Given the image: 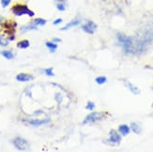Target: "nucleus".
<instances>
[{"label": "nucleus", "instance_id": "29", "mask_svg": "<svg viewBox=\"0 0 153 152\" xmlns=\"http://www.w3.org/2000/svg\"><path fill=\"white\" fill-rule=\"evenodd\" d=\"M152 106H153V103H152Z\"/></svg>", "mask_w": 153, "mask_h": 152}, {"label": "nucleus", "instance_id": "27", "mask_svg": "<svg viewBox=\"0 0 153 152\" xmlns=\"http://www.w3.org/2000/svg\"><path fill=\"white\" fill-rule=\"evenodd\" d=\"M2 22V18L1 17H0V23H1Z\"/></svg>", "mask_w": 153, "mask_h": 152}, {"label": "nucleus", "instance_id": "22", "mask_svg": "<svg viewBox=\"0 0 153 152\" xmlns=\"http://www.w3.org/2000/svg\"><path fill=\"white\" fill-rule=\"evenodd\" d=\"M11 2V0H1V5L3 8H6V7H8Z\"/></svg>", "mask_w": 153, "mask_h": 152}, {"label": "nucleus", "instance_id": "8", "mask_svg": "<svg viewBox=\"0 0 153 152\" xmlns=\"http://www.w3.org/2000/svg\"><path fill=\"white\" fill-rule=\"evenodd\" d=\"M50 121V118H45V119H42V120H39V119H30L28 120V123L32 126H41L42 124H45V123H48Z\"/></svg>", "mask_w": 153, "mask_h": 152}, {"label": "nucleus", "instance_id": "18", "mask_svg": "<svg viewBox=\"0 0 153 152\" xmlns=\"http://www.w3.org/2000/svg\"><path fill=\"white\" fill-rule=\"evenodd\" d=\"M46 46H47V47L51 50V52H55L57 49V45L55 44V43H53V42H46Z\"/></svg>", "mask_w": 153, "mask_h": 152}, {"label": "nucleus", "instance_id": "11", "mask_svg": "<svg viewBox=\"0 0 153 152\" xmlns=\"http://www.w3.org/2000/svg\"><path fill=\"white\" fill-rule=\"evenodd\" d=\"M118 130H119V133H121L122 135H128L130 133V128L127 125H120V126L118 127Z\"/></svg>", "mask_w": 153, "mask_h": 152}, {"label": "nucleus", "instance_id": "14", "mask_svg": "<svg viewBox=\"0 0 153 152\" xmlns=\"http://www.w3.org/2000/svg\"><path fill=\"white\" fill-rule=\"evenodd\" d=\"M32 24H34L35 25H44L46 24V20L42 19V18H37L33 21Z\"/></svg>", "mask_w": 153, "mask_h": 152}, {"label": "nucleus", "instance_id": "2", "mask_svg": "<svg viewBox=\"0 0 153 152\" xmlns=\"http://www.w3.org/2000/svg\"><path fill=\"white\" fill-rule=\"evenodd\" d=\"M11 11L16 16H22V15H28L29 17H33L35 15L34 11H32L25 4H15L12 6Z\"/></svg>", "mask_w": 153, "mask_h": 152}, {"label": "nucleus", "instance_id": "28", "mask_svg": "<svg viewBox=\"0 0 153 152\" xmlns=\"http://www.w3.org/2000/svg\"><path fill=\"white\" fill-rule=\"evenodd\" d=\"M57 1H64V0H57Z\"/></svg>", "mask_w": 153, "mask_h": 152}, {"label": "nucleus", "instance_id": "30", "mask_svg": "<svg viewBox=\"0 0 153 152\" xmlns=\"http://www.w3.org/2000/svg\"><path fill=\"white\" fill-rule=\"evenodd\" d=\"M103 1H105V0H103Z\"/></svg>", "mask_w": 153, "mask_h": 152}, {"label": "nucleus", "instance_id": "1", "mask_svg": "<svg viewBox=\"0 0 153 152\" xmlns=\"http://www.w3.org/2000/svg\"><path fill=\"white\" fill-rule=\"evenodd\" d=\"M153 42V26L146 28L135 37H131V45L126 54L141 55Z\"/></svg>", "mask_w": 153, "mask_h": 152}, {"label": "nucleus", "instance_id": "7", "mask_svg": "<svg viewBox=\"0 0 153 152\" xmlns=\"http://www.w3.org/2000/svg\"><path fill=\"white\" fill-rule=\"evenodd\" d=\"M33 79V76L26 73H20L16 76V80L19 82H28Z\"/></svg>", "mask_w": 153, "mask_h": 152}, {"label": "nucleus", "instance_id": "23", "mask_svg": "<svg viewBox=\"0 0 153 152\" xmlns=\"http://www.w3.org/2000/svg\"><path fill=\"white\" fill-rule=\"evenodd\" d=\"M56 9L58 10H60V11H64L65 10V6L63 4H61V3H59V4L56 5Z\"/></svg>", "mask_w": 153, "mask_h": 152}, {"label": "nucleus", "instance_id": "20", "mask_svg": "<svg viewBox=\"0 0 153 152\" xmlns=\"http://www.w3.org/2000/svg\"><path fill=\"white\" fill-rule=\"evenodd\" d=\"M94 108H95V104H94V102H88V104H86V106H85L86 110H90V111H92Z\"/></svg>", "mask_w": 153, "mask_h": 152}, {"label": "nucleus", "instance_id": "21", "mask_svg": "<svg viewBox=\"0 0 153 152\" xmlns=\"http://www.w3.org/2000/svg\"><path fill=\"white\" fill-rule=\"evenodd\" d=\"M44 72H45V74L48 75V76H54V72H53V69L52 68L44 70Z\"/></svg>", "mask_w": 153, "mask_h": 152}, {"label": "nucleus", "instance_id": "5", "mask_svg": "<svg viewBox=\"0 0 153 152\" xmlns=\"http://www.w3.org/2000/svg\"><path fill=\"white\" fill-rule=\"evenodd\" d=\"M82 29L88 34H93L97 29V24L92 21H88L82 26Z\"/></svg>", "mask_w": 153, "mask_h": 152}, {"label": "nucleus", "instance_id": "15", "mask_svg": "<svg viewBox=\"0 0 153 152\" xmlns=\"http://www.w3.org/2000/svg\"><path fill=\"white\" fill-rule=\"evenodd\" d=\"M2 56L7 58V59H12L13 58V54L10 52V51H8V50H6V51H3L2 53Z\"/></svg>", "mask_w": 153, "mask_h": 152}, {"label": "nucleus", "instance_id": "16", "mask_svg": "<svg viewBox=\"0 0 153 152\" xmlns=\"http://www.w3.org/2000/svg\"><path fill=\"white\" fill-rule=\"evenodd\" d=\"M95 81L98 85H102L104 83H106V81H107V78H106L105 76H99L95 79Z\"/></svg>", "mask_w": 153, "mask_h": 152}, {"label": "nucleus", "instance_id": "4", "mask_svg": "<svg viewBox=\"0 0 153 152\" xmlns=\"http://www.w3.org/2000/svg\"><path fill=\"white\" fill-rule=\"evenodd\" d=\"M104 117V114L103 113H100V112H94V113L89 114L88 116L85 118L84 120V124H88V123H94L97 122L99 120H102Z\"/></svg>", "mask_w": 153, "mask_h": 152}, {"label": "nucleus", "instance_id": "13", "mask_svg": "<svg viewBox=\"0 0 153 152\" xmlns=\"http://www.w3.org/2000/svg\"><path fill=\"white\" fill-rule=\"evenodd\" d=\"M17 47L19 48H22V49H25V48H27L29 47V42L28 41H22V42H20L17 43Z\"/></svg>", "mask_w": 153, "mask_h": 152}, {"label": "nucleus", "instance_id": "26", "mask_svg": "<svg viewBox=\"0 0 153 152\" xmlns=\"http://www.w3.org/2000/svg\"><path fill=\"white\" fill-rule=\"evenodd\" d=\"M54 42H61V39H57V38H55L54 39H53Z\"/></svg>", "mask_w": 153, "mask_h": 152}, {"label": "nucleus", "instance_id": "3", "mask_svg": "<svg viewBox=\"0 0 153 152\" xmlns=\"http://www.w3.org/2000/svg\"><path fill=\"white\" fill-rule=\"evenodd\" d=\"M14 147L18 149V150H21V151H25V150H27L29 148V144L28 142L26 141L24 138L21 137H17L15 138L14 140L12 141Z\"/></svg>", "mask_w": 153, "mask_h": 152}, {"label": "nucleus", "instance_id": "6", "mask_svg": "<svg viewBox=\"0 0 153 152\" xmlns=\"http://www.w3.org/2000/svg\"><path fill=\"white\" fill-rule=\"evenodd\" d=\"M121 141V136L119 135L116 130H110V142L114 144H119Z\"/></svg>", "mask_w": 153, "mask_h": 152}, {"label": "nucleus", "instance_id": "10", "mask_svg": "<svg viewBox=\"0 0 153 152\" xmlns=\"http://www.w3.org/2000/svg\"><path fill=\"white\" fill-rule=\"evenodd\" d=\"M125 84H126V85H127V87L131 90V92L132 94H134V95L140 94V89H139L137 87H135L134 85H132V84L130 83V82H126Z\"/></svg>", "mask_w": 153, "mask_h": 152}, {"label": "nucleus", "instance_id": "24", "mask_svg": "<svg viewBox=\"0 0 153 152\" xmlns=\"http://www.w3.org/2000/svg\"><path fill=\"white\" fill-rule=\"evenodd\" d=\"M62 97H61V95L60 94H56V100L57 101V102H59L60 103L61 102H62Z\"/></svg>", "mask_w": 153, "mask_h": 152}, {"label": "nucleus", "instance_id": "12", "mask_svg": "<svg viewBox=\"0 0 153 152\" xmlns=\"http://www.w3.org/2000/svg\"><path fill=\"white\" fill-rule=\"evenodd\" d=\"M131 129L132 131H134V133H136V134H139V133H140V131H141L140 127H139V125L136 124V123H131Z\"/></svg>", "mask_w": 153, "mask_h": 152}, {"label": "nucleus", "instance_id": "19", "mask_svg": "<svg viewBox=\"0 0 153 152\" xmlns=\"http://www.w3.org/2000/svg\"><path fill=\"white\" fill-rule=\"evenodd\" d=\"M9 44V41L4 37L0 36V46H7Z\"/></svg>", "mask_w": 153, "mask_h": 152}, {"label": "nucleus", "instance_id": "17", "mask_svg": "<svg viewBox=\"0 0 153 152\" xmlns=\"http://www.w3.org/2000/svg\"><path fill=\"white\" fill-rule=\"evenodd\" d=\"M32 29H37L36 25L34 24H31L27 26H23V27L21 28L22 32H25V31H28V30H32Z\"/></svg>", "mask_w": 153, "mask_h": 152}, {"label": "nucleus", "instance_id": "25", "mask_svg": "<svg viewBox=\"0 0 153 152\" xmlns=\"http://www.w3.org/2000/svg\"><path fill=\"white\" fill-rule=\"evenodd\" d=\"M60 23H62V19L59 18V19H56V20H55L54 23H53V24H54V25H56V24H59Z\"/></svg>", "mask_w": 153, "mask_h": 152}, {"label": "nucleus", "instance_id": "31", "mask_svg": "<svg viewBox=\"0 0 153 152\" xmlns=\"http://www.w3.org/2000/svg\"><path fill=\"white\" fill-rule=\"evenodd\" d=\"M152 89H153V87H152Z\"/></svg>", "mask_w": 153, "mask_h": 152}, {"label": "nucleus", "instance_id": "9", "mask_svg": "<svg viewBox=\"0 0 153 152\" xmlns=\"http://www.w3.org/2000/svg\"><path fill=\"white\" fill-rule=\"evenodd\" d=\"M82 22V20H80V19H75V20H72L71 22H70L69 24H66L64 27L61 28V30H67L71 27H74V26H76V25H79L80 24H81Z\"/></svg>", "mask_w": 153, "mask_h": 152}]
</instances>
